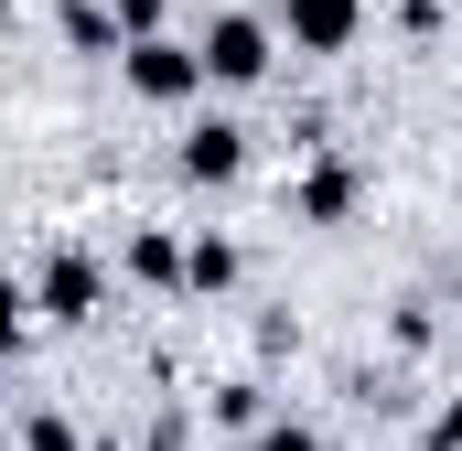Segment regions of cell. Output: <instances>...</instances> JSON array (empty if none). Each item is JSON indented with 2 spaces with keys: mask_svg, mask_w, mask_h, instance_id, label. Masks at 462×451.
<instances>
[{
  "mask_svg": "<svg viewBox=\"0 0 462 451\" xmlns=\"http://www.w3.org/2000/svg\"><path fill=\"white\" fill-rule=\"evenodd\" d=\"M236 161H247V129H236V118H205V129L183 140V172H194V183H236Z\"/></svg>",
  "mask_w": 462,
  "mask_h": 451,
  "instance_id": "5b68a950",
  "label": "cell"
},
{
  "mask_svg": "<svg viewBox=\"0 0 462 451\" xmlns=\"http://www.w3.org/2000/svg\"><path fill=\"white\" fill-rule=\"evenodd\" d=\"M129 87H140V97H194L205 76H194V54H183V43H162V32H151V43H129Z\"/></svg>",
  "mask_w": 462,
  "mask_h": 451,
  "instance_id": "3957f363",
  "label": "cell"
},
{
  "mask_svg": "<svg viewBox=\"0 0 462 451\" xmlns=\"http://www.w3.org/2000/svg\"><path fill=\"white\" fill-rule=\"evenodd\" d=\"M97 290H108V280H97V258H54V269H43V290H32V301H43V312H54V323H87V312H97Z\"/></svg>",
  "mask_w": 462,
  "mask_h": 451,
  "instance_id": "277c9868",
  "label": "cell"
},
{
  "mask_svg": "<svg viewBox=\"0 0 462 451\" xmlns=\"http://www.w3.org/2000/svg\"><path fill=\"white\" fill-rule=\"evenodd\" d=\"M129 269H140V280H183V247H172V236H140Z\"/></svg>",
  "mask_w": 462,
  "mask_h": 451,
  "instance_id": "ba28073f",
  "label": "cell"
},
{
  "mask_svg": "<svg viewBox=\"0 0 462 451\" xmlns=\"http://www.w3.org/2000/svg\"><path fill=\"white\" fill-rule=\"evenodd\" d=\"M301 216H312V226H334V216H355V172H345V161H323V172L301 183Z\"/></svg>",
  "mask_w": 462,
  "mask_h": 451,
  "instance_id": "8992f818",
  "label": "cell"
},
{
  "mask_svg": "<svg viewBox=\"0 0 462 451\" xmlns=\"http://www.w3.org/2000/svg\"><path fill=\"white\" fill-rule=\"evenodd\" d=\"M65 32H76L87 54H108V43H118V22H108V11H97V0H76V11H65Z\"/></svg>",
  "mask_w": 462,
  "mask_h": 451,
  "instance_id": "9c48e42d",
  "label": "cell"
},
{
  "mask_svg": "<svg viewBox=\"0 0 462 451\" xmlns=\"http://www.w3.org/2000/svg\"><path fill=\"white\" fill-rule=\"evenodd\" d=\"M32 334V301H22V290H11V280H0V354H11V344Z\"/></svg>",
  "mask_w": 462,
  "mask_h": 451,
  "instance_id": "8fae6325",
  "label": "cell"
},
{
  "mask_svg": "<svg viewBox=\"0 0 462 451\" xmlns=\"http://www.w3.org/2000/svg\"><path fill=\"white\" fill-rule=\"evenodd\" d=\"M194 76H216V87H258V76H269V22H247V11H226V22L205 32Z\"/></svg>",
  "mask_w": 462,
  "mask_h": 451,
  "instance_id": "6da1fadb",
  "label": "cell"
},
{
  "mask_svg": "<svg viewBox=\"0 0 462 451\" xmlns=\"http://www.w3.org/2000/svg\"><path fill=\"white\" fill-rule=\"evenodd\" d=\"M162 11H172V0H118L108 22H118V32H129V43H151V32H162Z\"/></svg>",
  "mask_w": 462,
  "mask_h": 451,
  "instance_id": "30bf717a",
  "label": "cell"
},
{
  "mask_svg": "<svg viewBox=\"0 0 462 451\" xmlns=\"http://www.w3.org/2000/svg\"><path fill=\"white\" fill-rule=\"evenodd\" d=\"M280 22H291L301 54H345L355 22H365V0H280Z\"/></svg>",
  "mask_w": 462,
  "mask_h": 451,
  "instance_id": "7a4b0ae2",
  "label": "cell"
},
{
  "mask_svg": "<svg viewBox=\"0 0 462 451\" xmlns=\"http://www.w3.org/2000/svg\"><path fill=\"white\" fill-rule=\"evenodd\" d=\"M22 451H76V430L65 419H22Z\"/></svg>",
  "mask_w": 462,
  "mask_h": 451,
  "instance_id": "7c38bea8",
  "label": "cell"
},
{
  "mask_svg": "<svg viewBox=\"0 0 462 451\" xmlns=\"http://www.w3.org/2000/svg\"><path fill=\"white\" fill-rule=\"evenodd\" d=\"M258 451H323V441H312V430H269Z\"/></svg>",
  "mask_w": 462,
  "mask_h": 451,
  "instance_id": "4fadbf2b",
  "label": "cell"
},
{
  "mask_svg": "<svg viewBox=\"0 0 462 451\" xmlns=\"http://www.w3.org/2000/svg\"><path fill=\"white\" fill-rule=\"evenodd\" d=\"M183 280H194V290H226V280H236V247H226V236L183 247Z\"/></svg>",
  "mask_w": 462,
  "mask_h": 451,
  "instance_id": "52a82bcc",
  "label": "cell"
}]
</instances>
